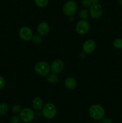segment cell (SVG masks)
<instances>
[{"label": "cell", "mask_w": 122, "mask_h": 123, "mask_svg": "<svg viewBox=\"0 0 122 123\" xmlns=\"http://www.w3.org/2000/svg\"><path fill=\"white\" fill-rule=\"evenodd\" d=\"M6 85V80L2 76H0V89L3 88Z\"/></svg>", "instance_id": "603a6c76"}, {"label": "cell", "mask_w": 122, "mask_h": 123, "mask_svg": "<svg viewBox=\"0 0 122 123\" xmlns=\"http://www.w3.org/2000/svg\"><path fill=\"white\" fill-rule=\"evenodd\" d=\"M89 14V13L88 10L87 9L83 8V9H81L79 12L78 15L81 19H82V20H86L88 18Z\"/></svg>", "instance_id": "9a60e30c"}, {"label": "cell", "mask_w": 122, "mask_h": 123, "mask_svg": "<svg viewBox=\"0 0 122 123\" xmlns=\"http://www.w3.org/2000/svg\"><path fill=\"white\" fill-rule=\"evenodd\" d=\"M19 35L20 38L23 41H29L32 39L33 36L32 30L28 26H22L19 30Z\"/></svg>", "instance_id": "ba28073f"}, {"label": "cell", "mask_w": 122, "mask_h": 123, "mask_svg": "<svg viewBox=\"0 0 122 123\" xmlns=\"http://www.w3.org/2000/svg\"><path fill=\"white\" fill-rule=\"evenodd\" d=\"M92 4H98V2H99V0H90Z\"/></svg>", "instance_id": "d4e9b609"}, {"label": "cell", "mask_w": 122, "mask_h": 123, "mask_svg": "<svg viewBox=\"0 0 122 123\" xmlns=\"http://www.w3.org/2000/svg\"><path fill=\"white\" fill-rule=\"evenodd\" d=\"M90 24L86 20H80L77 23L75 31L78 34L83 35L88 32L90 30Z\"/></svg>", "instance_id": "8992f818"}, {"label": "cell", "mask_w": 122, "mask_h": 123, "mask_svg": "<svg viewBox=\"0 0 122 123\" xmlns=\"http://www.w3.org/2000/svg\"><path fill=\"white\" fill-rule=\"evenodd\" d=\"M32 106L35 110L39 111L42 109L44 106L43 100L41 97H35L32 100Z\"/></svg>", "instance_id": "4fadbf2b"}, {"label": "cell", "mask_w": 122, "mask_h": 123, "mask_svg": "<svg viewBox=\"0 0 122 123\" xmlns=\"http://www.w3.org/2000/svg\"><path fill=\"white\" fill-rule=\"evenodd\" d=\"M35 114L32 109L24 108L20 113V118L24 123H30L34 119Z\"/></svg>", "instance_id": "5b68a950"}, {"label": "cell", "mask_w": 122, "mask_h": 123, "mask_svg": "<svg viewBox=\"0 0 122 123\" xmlns=\"http://www.w3.org/2000/svg\"><path fill=\"white\" fill-rule=\"evenodd\" d=\"M32 40L34 44H40L43 42V38H41V36L39 35H34L32 36Z\"/></svg>", "instance_id": "d6986e66"}, {"label": "cell", "mask_w": 122, "mask_h": 123, "mask_svg": "<svg viewBox=\"0 0 122 123\" xmlns=\"http://www.w3.org/2000/svg\"><path fill=\"white\" fill-rule=\"evenodd\" d=\"M118 2H119L121 6H122V0H119V1H118Z\"/></svg>", "instance_id": "484cf974"}, {"label": "cell", "mask_w": 122, "mask_h": 123, "mask_svg": "<svg viewBox=\"0 0 122 123\" xmlns=\"http://www.w3.org/2000/svg\"><path fill=\"white\" fill-rule=\"evenodd\" d=\"M57 114V109L53 103H47L42 108V114L47 119L53 118Z\"/></svg>", "instance_id": "3957f363"}, {"label": "cell", "mask_w": 122, "mask_h": 123, "mask_svg": "<svg viewBox=\"0 0 122 123\" xmlns=\"http://www.w3.org/2000/svg\"><path fill=\"white\" fill-rule=\"evenodd\" d=\"M21 123V119L19 117L17 116H13V117L11 118L10 123Z\"/></svg>", "instance_id": "7402d4cb"}, {"label": "cell", "mask_w": 122, "mask_h": 123, "mask_svg": "<svg viewBox=\"0 0 122 123\" xmlns=\"http://www.w3.org/2000/svg\"><path fill=\"white\" fill-rule=\"evenodd\" d=\"M81 4L84 8H87V7H90L92 4L90 0H82L81 1Z\"/></svg>", "instance_id": "44dd1931"}, {"label": "cell", "mask_w": 122, "mask_h": 123, "mask_svg": "<svg viewBox=\"0 0 122 123\" xmlns=\"http://www.w3.org/2000/svg\"><path fill=\"white\" fill-rule=\"evenodd\" d=\"M34 2L38 7L43 8L47 6L49 0H34Z\"/></svg>", "instance_id": "2e32d148"}, {"label": "cell", "mask_w": 122, "mask_h": 123, "mask_svg": "<svg viewBox=\"0 0 122 123\" xmlns=\"http://www.w3.org/2000/svg\"><path fill=\"white\" fill-rule=\"evenodd\" d=\"M37 31L38 34L41 36H45L48 34L50 31V27L46 22H41L38 24L37 28Z\"/></svg>", "instance_id": "8fae6325"}, {"label": "cell", "mask_w": 122, "mask_h": 123, "mask_svg": "<svg viewBox=\"0 0 122 123\" xmlns=\"http://www.w3.org/2000/svg\"><path fill=\"white\" fill-rule=\"evenodd\" d=\"M8 110V107L6 103L0 104V115H4L7 113Z\"/></svg>", "instance_id": "e0dca14e"}, {"label": "cell", "mask_w": 122, "mask_h": 123, "mask_svg": "<svg viewBox=\"0 0 122 123\" xmlns=\"http://www.w3.org/2000/svg\"><path fill=\"white\" fill-rule=\"evenodd\" d=\"M11 110L13 111V112H14V114H20V112L22 111V108L18 104H14V105H13L11 108Z\"/></svg>", "instance_id": "ffe728a7"}, {"label": "cell", "mask_w": 122, "mask_h": 123, "mask_svg": "<svg viewBox=\"0 0 122 123\" xmlns=\"http://www.w3.org/2000/svg\"><path fill=\"white\" fill-rule=\"evenodd\" d=\"M89 114L93 120H100L105 115V109L100 105H93L89 109Z\"/></svg>", "instance_id": "6da1fadb"}, {"label": "cell", "mask_w": 122, "mask_h": 123, "mask_svg": "<svg viewBox=\"0 0 122 123\" xmlns=\"http://www.w3.org/2000/svg\"><path fill=\"white\" fill-rule=\"evenodd\" d=\"M89 13L90 16L94 19H98L103 14V8L99 4H93L90 7Z\"/></svg>", "instance_id": "52a82bcc"}, {"label": "cell", "mask_w": 122, "mask_h": 123, "mask_svg": "<svg viewBox=\"0 0 122 123\" xmlns=\"http://www.w3.org/2000/svg\"><path fill=\"white\" fill-rule=\"evenodd\" d=\"M95 49L96 43L92 39L87 40L83 44V50L85 54H92L94 51Z\"/></svg>", "instance_id": "30bf717a"}, {"label": "cell", "mask_w": 122, "mask_h": 123, "mask_svg": "<svg viewBox=\"0 0 122 123\" xmlns=\"http://www.w3.org/2000/svg\"><path fill=\"white\" fill-rule=\"evenodd\" d=\"M113 46L116 49H120L122 48V38H117L113 42Z\"/></svg>", "instance_id": "ac0fdd59"}, {"label": "cell", "mask_w": 122, "mask_h": 123, "mask_svg": "<svg viewBox=\"0 0 122 123\" xmlns=\"http://www.w3.org/2000/svg\"><path fill=\"white\" fill-rule=\"evenodd\" d=\"M64 68V62L61 59L55 60L50 65V70L54 73L58 74L62 72Z\"/></svg>", "instance_id": "9c48e42d"}, {"label": "cell", "mask_w": 122, "mask_h": 123, "mask_svg": "<svg viewBox=\"0 0 122 123\" xmlns=\"http://www.w3.org/2000/svg\"><path fill=\"white\" fill-rule=\"evenodd\" d=\"M102 123H112V121L109 118H105L102 121Z\"/></svg>", "instance_id": "cb8c5ba5"}, {"label": "cell", "mask_w": 122, "mask_h": 123, "mask_svg": "<svg viewBox=\"0 0 122 123\" xmlns=\"http://www.w3.org/2000/svg\"><path fill=\"white\" fill-rule=\"evenodd\" d=\"M34 70L38 75L46 76L50 71V66L45 61H39L35 65Z\"/></svg>", "instance_id": "7a4b0ae2"}, {"label": "cell", "mask_w": 122, "mask_h": 123, "mask_svg": "<svg viewBox=\"0 0 122 123\" xmlns=\"http://www.w3.org/2000/svg\"><path fill=\"white\" fill-rule=\"evenodd\" d=\"M77 81L72 77H68L65 80V86L67 89L72 90L76 87Z\"/></svg>", "instance_id": "7c38bea8"}, {"label": "cell", "mask_w": 122, "mask_h": 123, "mask_svg": "<svg viewBox=\"0 0 122 123\" xmlns=\"http://www.w3.org/2000/svg\"><path fill=\"white\" fill-rule=\"evenodd\" d=\"M47 80L51 84H56L59 81V77L56 73H51L47 76Z\"/></svg>", "instance_id": "5bb4252c"}, {"label": "cell", "mask_w": 122, "mask_h": 123, "mask_svg": "<svg viewBox=\"0 0 122 123\" xmlns=\"http://www.w3.org/2000/svg\"><path fill=\"white\" fill-rule=\"evenodd\" d=\"M77 9V5L75 1L72 0L67 1L64 4L62 8L63 13L68 16H74Z\"/></svg>", "instance_id": "277c9868"}]
</instances>
